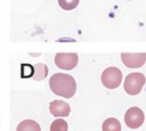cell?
<instances>
[{
  "instance_id": "6da1fadb",
  "label": "cell",
  "mask_w": 146,
  "mask_h": 131,
  "mask_svg": "<svg viewBox=\"0 0 146 131\" xmlns=\"http://www.w3.org/2000/svg\"><path fill=\"white\" fill-rule=\"evenodd\" d=\"M50 90L60 97L72 98L76 91V82L72 75L64 73H56L49 80Z\"/></svg>"
},
{
  "instance_id": "7a4b0ae2",
  "label": "cell",
  "mask_w": 146,
  "mask_h": 131,
  "mask_svg": "<svg viewBox=\"0 0 146 131\" xmlns=\"http://www.w3.org/2000/svg\"><path fill=\"white\" fill-rule=\"evenodd\" d=\"M145 84V76L141 73H130L124 80V90L128 95L135 96L141 91Z\"/></svg>"
},
{
  "instance_id": "3957f363",
  "label": "cell",
  "mask_w": 146,
  "mask_h": 131,
  "mask_svg": "<svg viewBox=\"0 0 146 131\" xmlns=\"http://www.w3.org/2000/svg\"><path fill=\"white\" fill-rule=\"evenodd\" d=\"M122 81V72L117 67H107L102 73V83L107 89H115Z\"/></svg>"
},
{
  "instance_id": "277c9868",
  "label": "cell",
  "mask_w": 146,
  "mask_h": 131,
  "mask_svg": "<svg viewBox=\"0 0 146 131\" xmlns=\"http://www.w3.org/2000/svg\"><path fill=\"white\" fill-rule=\"evenodd\" d=\"M78 55L75 52H58L55 56V64L62 69H73L78 65Z\"/></svg>"
},
{
  "instance_id": "5b68a950",
  "label": "cell",
  "mask_w": 146,
  "mask_h": 131,
  "mask_svg": "<svg viewBox=\"0 0 146 131\" xmlns=\"http://www.w3.org/2000/svg\"><path fill=\"white\" fill-rule=\"evenodd\" d=\"M144 120H145L144 112L136 106L129 108L124 115V122L127 126L130 129H137L141 126V124L144 123Z\"/></svg>"
},
{
  "instance_id": "8992f818",
  "label": "cell",
  "mask_w": 146,
  "mask_h": 131,
  "mask_svg": "<svg viewBox=\"0 0 146 131\" xmlns=\"http://www.w3.org/2000/svg\"><path fill=\"white\" fill-rule=\"evenodd\" d=\"M122 63L129 67V68H138L141 67L146 62V54L139 52V54H129V52H122L121 54Z\"/></svg>"
},
{
  "instance_id": "52a82bcc",
  "label": "cell",
  "mask_w": 146,
  "mask_h": 131,
  "mask_svg": "<svg viewBox=\"0 0 146 131\" xmlns=\"http://www.w3.org/2000/svg\"><path fill=\"white\" fill-rule=\"evenodd\" d=\"M49 110L55 117H59V116H68L71 108L70 105L63 100H54L49 104Z\"/></svg>"
},
{
  "instance_id": "ba28073f",
  "label": "cell",
  "mask_w": 146,
  "mask_h": 131,
  "mask_svg": "<svg viewBox=\"0 0 146 131\" xmlns=\"http://www.w3.org/2000/svg\"><path fill=\"white\" fill-rule=\"evenodd\" d=\"M16 131H41V128L39 123L33 120H24L17 125Z\"/></svg>"
},
{
  "instance_id": "9c48e42d",
  "label": "cell",
  "mask_w": 146,
  "mask_h": 131,
  "mask_svg": "<svg viewBox=\"0 0 146 131\" xmlns=\"http://www.w3.org/2000/svg\"><path fill=\"white\" fill-rule=\"evenodd\" d=\"M34 67V72H33V79L35 81H40V80H43L47 75H48V67L44 65V64H36L33 66Z\"/></svg>"
},
{
  "instance_id": "30bf717a",
  "label": "cell",
  "mask_w": 146,
  "mask_h": 131,
  "mask_svg": "<svg viewBox=\"0 0 146 131\" xmlns=\"http://www.w3.org/2000/svg\"><path fill=\"white\" fill-rule=\"evenodd\" d=\"M103 131H121V124L119 120L110 117L103 123Z\"/></svg>"
},
{
  "instance_id": "8fae6325",
  "label": "cell",
  "mask_w": 146,
  "mask_h": 131,
  "mask_svg": "<svg viewBox=\"0 0 146 131\" xmlns=\"http://www.w3.org/2000/svg\"><path fill=\"white\" fill-rule=\"evenodd\" d=\"M67 122L63 118L55 120L50 125V131H67Z\"/></svg>"
},
{
  "instance_id": "7c38bea8",
  "label": "cell",
  "mask_w": 146,
  "mask_h": 131,
  "mask_svg": "<svg viewBox=\"0 0 146 131\" xmlns=\"http://www.w3.org/2000/svg\"><path fill=\"white\" fill-rule=\"evenodd\" d=\"M79 1L80 0H58V5L64 10H72L76 8V6L79 5Z\"/></svg>"
},
{
  "instance_id": "4fadbf2b",
  "label": "cell",
  "mask_w": 146,
  "mask_h": 131,
  "mask_svg": "<svg viewBox=\"0 0 146 131\" xmlns=\"http://www.w3.org/2000/svg\"><path fill=\"white\" fill-rule=\"evenodd\" d=\"M21 76L22 77H32L33 76V72H34V67L30 64H22L21 65Z\"/></svg>"
}]
</instances>
